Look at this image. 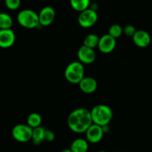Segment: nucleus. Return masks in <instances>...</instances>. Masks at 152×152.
Instances as JSON below:
<instances>
[{
	"label": "nucleus",
	"mask_w": 152,
	"mask_h": 152,
	"mask_svg": "<svg viewBox=\"0 0 152 152\" xmlns=\"http://www.w3.org/2000/svg\"><path fill=\"white\" fill-rule=\"evenodd\" d=\"M68 128L77 134L86 133L93 124L91 111L85 108H79L71 111L67 119Z\"/></svg>",
	"instance_id": "f257e3e1"
},
{
	"label": "nucleus",
	"mask_w": 152,
	"mask_h": 152,
	"mask_svg": "<svg viewBox=\"0 0 152 152\" xmlns=\"http://www.w3.org/2000/svg\"><path fill=\"white\" fill-rule=\"evenodd\" d=\"M92 121L102 127L108 126L113 118V111L108 105L104 104L96 105L91 110Z\"/></svg>",
	"instance_id": "f03ea898"
},
{
	"label": "nucleus",
	"mask_w": 152,
	"mask_h": 152,
	"mask_svg": "<svg viewBox=\"0 0 152 152\" xmlns=\"http://www.w3.org/2000/svg\"><path fill=\"white\" fill-rule=\"evenodd\" d=\"M65 77L68 83L79 85L85 77L84 65L80 61L71 62L65 68Z\"/></svg>",
	"instance_id": "7ed1b4c3"
},
{
	"label": "nucleus",
	"mask_w": 152,
	"mask_h": 152,
	"mask_svg": "<svg viewBox=\"0 0 152 152\" xmlns=\"http://www.w3.org/2000/svg\"><path fill=\"white\" fill-rule=\"evenodd\" d=\"M16 19L21 26L28 29H33L39 25V13L31 9H24L19 11Z\"/></svg>",
	"instance_id": "20e7f679"
},
{
	"label": "nucleus",
	"mask_w": 152,
	"mask_h": 152,
	"mask_svg": "<svg viewBox=\"0 0 152 152\" xmlns=\"http://www.w3.org/2000/svg\"><path fill=\"white\" fill-rule=\"evenodd\" d=\"M33 130L28 124H17L12 129V137L19 142H27L32 140Z\"/></svg>",
	"instance_id": "39448f33"
},
{
	"label": "nucleus",
	"mask_w": 152,
	"mask_h": 152,
	"mask_svg": "<svg viewBox=\"0 0 152 152\" xmlns=\"http://www.w3.org/2000/svg\"><path fill=\"white\" fill-rule=\"evenodd\" d=\"M98 20V14L93 8H88L87 10L80 13L78 16V23L82 28H88L94 26Z\"/></svg>",
	"instance_id": "423d86ee"
},
{
	"label": "nucleus",
	"mask_w": 152,
	"mask_h": 152,
	"mask_svg": "<svg viewBox=\"0 0 152 152\" xmlns=\"http://www.w3.org/2000/svg\"><path fill=\"white\" fill-rule=\"evenodd\" d=\"M105 133L104 128L96 124H92L86 132V140L89 143L96 144L102 140Z\"/></svg>",
	"instance_id": "0eeeda50"
},
{
	"label": "nucleus",
	"mask_w": 152,
	"mask_h": 152,
	"mask_svg": "<svg viewBox=\"0 0 152 152\" xmlns=\"http://www.w3.org/2000/svg\"><path fill=\"white\" fill-rule=\"evenodd\" d=\"M117 45L116 39L109 34H104L99 38L98 49L102 53H110L115 49Z\"/></svg>",
	"instance_id": "6e6552de"
},
{
	"label": "nucleus",
	"mask_w": 152,
	"mask_h": 152,
	"mask_svg": "<svg viewBox=\"0 0 152 152\" xmlns=\"http://www.w3.org/2000/svg\"><path fill=\"white\" fill-rule=\"evenodd\" d=\"M77 57L79 61L83 65H89L94 62L96 54L94 49L90 48L83 45L77 51Z\"/></svg>",
	"instance_id": "1a4fd4ad"
},
{
	"label": "nucleus",
	"mask_w": 152,
	"mask_h": 152,
	"mask_svg": "<svg viewBox=\"0 0 152 152\" xmlns=\"http://www.w3.org/2000/svg\"><path fill=\"white\" fill-rule=\"evenodd\" d=\"M55 17H56V12L53 7L50 6L44 7L39 13V25L44 27L49 26L53 23Z\"/></svg>",
	"instance_id": "9d476101"
},
{
	"label": "nucleus",
	"mask_w": 152,
	"mask_h": 152,
	"mask_svg": "<svg viewBox=\"0 0 152 152\" xmlns=\"http://www.w3.org/2000/svg\"><path fill=\"white\" fill-rule=\"evenodd\" d=\"M16 41V35L12 29L0 30V47L9 48L12 47Z\"/></svg>",
	"instance_id": "9b49d317"
},
{
	"label": "nucleus",
	"mask_w": 152,
	"mask_h": 152,
	"mask_svg": "<svg viewBox=\"0 0 152 152\" xmlns=\"http://www.w3.org/2000/svg\"><path fill=\"white\" fill-rule=\"evenodd\" d=\"M132 39L134 43L141 48L148 47L151 41L150 34L144 30H137Z\"/></svg>",
	"instance_id": "f8f14e48"
},
{
	"label": "nucleus",
	"mask_w": 152,
	"mask_h": 152,
	"mask_svg": "<svg viewBox=\"0 0 152 152\" xmlns=\"http://www.w3.org/2000/svg\"><path fill=\"white\" fill-rule=\"evenodd\" d=\"M97 82L91 77H85L79 84L80 89L85 94H92L97 88Z\"/></svg>",
	"instance_id": "ddd939ff"
},
{
	"label": "nucleus",
	"mask_w": 152,
	"mask_h": 152,
	"mask_svg": "<svg viewBox=\"0 0 152 152\" xmlns=\"http://www.w3.org/2000/svg\"><path fill=\"white\" fill-rule=\"evenodd\" d=\"M88 143L86 139L77 138L71 142L70 148L73 152H87L89 148Z\"/></svg>",
	"instance_id": "4468645a"
},
{
	"label": "nucleus",
	"mask_w": 152,
	"mask_h": 152,
	"mask_svg": "<svg viewBox=\"0 0 152 152\" xmlns=\"http://www.w3.org/2000/svg\"><path fill=\"white\" fill-rule=\"evenodd\" d=\"M45 128L42 126L36 128L33 130V135H32V142L34 145H39L45 141Z\"/></svg>",
	"instance_id": "2eb2a0df"
},
{
	"label": "nucleus",
	"mask_w": 152,
	"mask_h": 152,
	"mask_svg": "<svg viewBox=\"0 0 152 152\" xmlns=\"http://www.w3.org/2000/svg\"><path fill=\"white\" fill-rule=\"evenodd\" d=\"M90 2L91 0H70L71 7L80 13L89 8Z\"/></svg>",
	"instance_id": "dca6fc26"
},
{
	"label": "nucleus",
	"mask_w": 152,
	"mask_h": 152,
	"mask_svg": "<svg viewBox=\"0 0 152 152\" xmlns=\"http://www.w3.org/2000/svg\"><path fill=\"white\" fill-rule=\"evenodd\" d=\"M42 122V116L38 113H31L28 115L27 118V124L32 128L33 129H36L41 126Z\"/></svg>",
	"instance_id": "f3484780"
},
{
	"label": "nucleus",
	"mask_w": 152,
	"mask_h": 152,
	"mask_svg": "<svg viewBox=\"0 0 152 152\" xmlns=\"http://www.w3.org/2000/svg\"><path fill=\"white\" fill-rule=\"evenodd\" d=\"M99 38L96 34H89L85 37L83 40V45L86 46L90 48L94 49L95 48L98 47L99 42Z\"/></svg>",
	"instance_id": "a211bd4d"
},
{
	"label": "nucleus",
	"mask_w": 152,
	"mask_h": 152,
	"mask_svg": "<svg viewBox=\"0 0 152 152\" xmlns=\"http://www.w3.org/2000/svg\"><path fill=\"white\" fill-rule=\"evenodd\" d=\"M13 24V19L8 13H0V28L1 30L11 29Z\"/></svg>",
	"instance_id": "6ab92c4d"
},
{
	"label": "nucleus",
	"mask_w": 152,
	"mask_h": 152,
	"mask_svg": "<svg viewBox=\"0 0 152 152\" xmlns=\"http://www.w3.org/2000/svg\"><path fill=\"white\" fill-rule=\"evenodd\" d=\"M123 34V28L118 24H114L111 25L108 30V34L117 39Z\"/></svg>",
	"instance_id": "aec40b11"
},
{
	"label": "nucleus",
	"mask_w": 152,
	"mask_h": 152,
	"mask_svg": "<svg viewBox=\"0 0 152 152\" xmlns=\"http://www.w3.org/2000/svg\"><path fill=\"white\" fill-rule=\"evenodd\" d=\"M4 4L9 10H16L20 6L21 0H4Z\"/></svg>",
	"instance_id": "412c9836"
},
{
	"label": "nucleus",
	"mask_w": 152,
	"mask_h": 152,
	"mask_svg": "<svg viewBox=\"0 0 152 152\" xmlns=\"http://www.w3.org/2000/svg\"><path fill=\"white\" fill-rule=\"evenodd\" d=\"M137 30L135 28L134 26L132 25H128L125 26V28H123V34H125V35H126L127 37H133L135 33L137 32Z\"/></svg>",
	"instance_id": "4be33fe9"
},
{
	"label": "nucleus",
	"mask_w": 152,
	"mask_h": 152,
	"mask_svg": "<svg viewBox=\"0 0 152 152\" xmlns=\"http://www.w3.org/2000/svg\"><path fill=\"white\" fill-rule=\"evenodd\" d=\"M45 139L47 142H53L55 140V134L52 131L49 130V129H46L45 130Z\"/></svg>",
	"instance_id": "5701e85b"
},
{
	"label": "nucleus",
	"mask_w": 152,
	"mask_h": 152,
	"mask_svg": "<svg viewBox=\"0 0 152 152\" xmlns=\"http://www.w3.org/2000/svg\"><path fill=\"white\" fill-rule=\"evenodd\" d=\"M61 152H73L71 150V148H65V149H63L62 151H61Z\"/></svg>",
	"instance_id": "b1692460"
},
{
	"label": "nucleus",
	"mask_w": 152,
	"mask_h": 152,
	"mask_svg": "<svg viewBox=\"0 0 152 152\" xmlns=\"http://www.w3.org/2000/svg\"><path fill=\"white\" fill-rule=\"evenodd\" d=\"M98 152H107V151H98Z\"/></svg>",
	"instance_id": "393cba45"
},
{
	"label": "nucleus",
	"mask_w": 152,
	"mask_h": 152,
	"mask_svg": "<svg viewBox=\"0 0 152 152\" xmlns=\"http://www.w3.org/2000/svg\"><path fill=\"white\" fill-rule=\"evenodd\" d=\"M1 1H4V0H1Z\"/></svg>",
	"instance_id": "a878e982"
}]
</instances>
